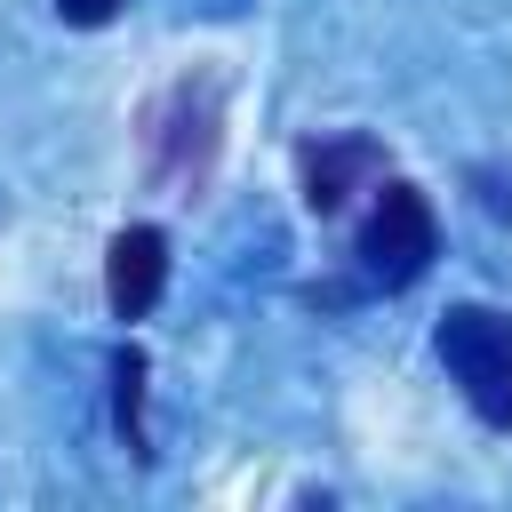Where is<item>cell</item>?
I'll return each mask as SVG.
<instances>
[{
  "instance_id": "cell-1",
  "label": "cell",
  "mask_w": 512,
  "mask_h": 512,
  "mask_svg": "<svg viewBox=\"0 0 512 512\" xmlns=\"http://www.w3.org/2000/svg\"><path fill=\"white\" fill-rule=\"evenodd\" d=\"M440 368L456 376V392L472 400L480 424L512 432V312L496 304H448L440 312Z\"/></svg>"
},
{
  "instance_id": "cell-3",
  "label": "cell",
  "mask_w": 512,
  "mask_h": 512,
  "mask_svg": "<svg viewBox=\"0 0 512 512\" xmlns=\"http://www.w3.org/2000/svg\"><path fill=\"white\" fill-rule=\"evenodd\" d=\"M296 168H304V208L336 216L360 184L384 176V152H376V136H320V144L296 152Z\"/></svg>"
},
{
  "instance_id": "cell-2",
  "label": "cell",
  "mask_w": 512,
  "mask_h": 512,
  "mask_svg": "<svg viewBox=\"0 0 512 512\" xmlns=\"http://www.w3.org/2000/svg\"><path fill=\"white\" fill-rule=\"evenodd\" d=\"M360 272L376 280V288H408V280H424V264L440 256V216H432V200L416 192V184H384L376 192V208L360 216Z\"/></svg>"
},
{
  "instance_id": "cell-4",
  "label": "cell",
  "mask_w": 512,
  "mask_h": 512,
  "mask_svg": "<svg viewBox=\"0 0 512 512\" xmlns=\"http://www.w3.org/2000/svg\"><path fill=\"white\" fill-rule=\"evenodd\" d=\"M160 288H168V240H160L152 224H128V232L112 240L104 296H112V312H120V320H144V312L160 304Z\"/></svg>"
},
{
  "instance_id": "cell-5",
  "label": "cell",
  "mask_w": 512,
  "mask_h": 512,
  "mask_svg": "<svg viewBox=\"0 0 512 512\" xmlns=\"http://www.w3.org/2000/svg\"><path fill=\"white\" fill-rule=\"evenodd\" d=\"M56 16H64V24H112L120 0H56Z\"/></svg>"
}]
</instances>
